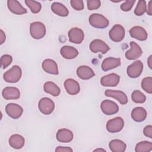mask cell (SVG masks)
<instances>
[{
	"instance_id": "obj_28",
	"label": "cell",
	"mask_w": 152,
	"mask_h": 152,
	"mask_svg": "<svg viewBox=\"0 0 152 152\" xmlns=\"http://www.w3.org/2000/svg\"><path fill=\"white\" fill-rule=\"evenodd\" d=\"M109 147L112 152H124L126 148V144L118 139L111 140L109 144Z\"/></svg>"
},
{
	"instance_id": "obj_31",
	"label": "cell",
	"mask_w": 152,
	"mask_h": 152,
	"mask_svg": "<svg viewBox=\"0 0 152 152\" xmlns=\"http://www.w3.org/2000/svg\"><path fill=\"white\" fill-rule=\"evenodd\" d=\"M131 99L132 102L136 103H143L146 100L145 96L140 90H134L131 94Z\"/></svg>"
},
{
	"instance_id": "obj_29",
	"label": "cell",
	"mask_w": 152,
	"mask_h": 152,
	"mask_svg": "<svg viewBox=\"0 0 152 152\" xmlns=\"http://www.w3.org/2000/svg\"><path fill=\"white\" fill-rule=\"evenodd\" d=\"M152 150V142L142 141L138 142L135 147L136 152H149Z\"/></svg>"
},
{
	"instance_id": "obj_14",
	"label": "cell",
	"mask_w": 152,
	"mask_h": 152,
	"mask_svg": "<svg viewBox=\"0 0 152 152\" xmlns=\"http://www.w3.org/2000/svg\"><path fill=\"white\" fill-rule=\"evenodd\" d=\"M64 86L66 91L70 95H76L80 91V86L79 83L72 78H68L65 80Z\"/></svg>"
},
{
	"instance_id": "obj_3",
	"label": "cell",
	"mask_w": 152,
	"mask_h": 152,
	"mask_svg": "<svg viewBox=\"0 0 152 152\" xmlns=\"http://www.w3.org/2000/svg\"><path fill=\"white\" fill-rule=\"evenodd\" d=\"M88 21L91 26L97 28H106L109 24V20L104 16L97 13L91 14L89 17Z\"/></svg>"
},
{
	"instance_id": "obj_4",
	"label": "cell",
	"mask_w": 152,
	"mask_h": 152,
	"mask_svg": "<svg viewBox=\"0 0 152 152\" xmlns=\"http://www.w3.org/2000/svg\"><path fill=\"white\" fill-rule=\"evenodd\" d=\"M124 126V119L119 116L109 120L106 125L107 131L110 133H116L121 131Z\"/></svg>"
},
{
	"instance_id": "obj_2",
	"label": "cell",
	"mask_w": 152,
	"mask_h": 152,
	"mask_svg": "<svg viewBox=\"0 0 152 152\" xmlns=\"http://www.w3.org/2000/svg\"><path fill=\"white\" fill-rule=\"evenodd\" d=\"M46 33L45 24L40 21H34L30 24V34L34 39H41Z\"/></svg>"
},
{
	"instance_id": "obj_17",
	"label": "cell",
	"mask_w": 152,
	"mask_h": 152,
	"mask_svg": "<svg viewBox=\"0 0 152 152\" xmlns=\"http://www.w3.org/2000/svg\"><path fill=\"white\" fill-rule=\"evenodd\" d=\"M130 36L140 41L145 40L147 39L148 34L146 30L141 26H136L132 27L129 31Z\"/></svg>"
},
{
	"instance_id": "obj_9",
	"label": "cell",
	"mask_w": 152,
	"mask_h": 152,
	"mask_svg": "<svg viewBox=\"0 0 152 152\" xmlns=\"http://www.w3.org/2000/svg\"><path fill=\"white\" fill-rule=\"evenodd\" d=\"M90 50L93 53L100 52L102 54H105L110 50V47L102 40L94 39L91 42L89 45Z\"/></svg>"
},
{
	"instance_id": "obj_42",
	"label": "cell",
	"mask_w": 152,
	"mask_h": 152,
	"mask_svg": "<svg viewBox=\"0 0 152 152\" xmlns=\"http://www.w3.org/2000/svg\"><path fill=\"white\" fill-rule=\"evenodd\" d=\"M151 58H152V55H150L148 57V59H147V64H148V66H149V68L150 69L152 68V66H152V64H151V63H152V59H151Z\"/></svg>"
},
{
	"instance_id": "obj_13",
	"label": "cell",
	"mask_w": 152,
	"mask_h": 152,
	"mask_svg": "<svg viewBox=\"0 0 152 152\" xmlns=\"http://www.w3.org/2000/svg\"><path fill=\"white\" fill-rule=\"evenodd\" d=\"M120 76L115 73H111L103 76L100 84L104 87H116L119 83Z\"/></svg>"
},
{
	"instance_id": "obj_24",
	"label": "cell",
	"mask_w": 152,
	"mask_h": 152,
	"mask_svg": "<svg viewBox=\"0 0 152 152\" xmlns=\"http://www.w3.org/2000/svg\"><path fill=\"white\" fill-rule=\"evenodd\" d=\"M10 145L14 149H21L23 147L25 143L24 138L20 134L12 135L8 140Z\"/></svg>"
},
{
	"instance_id": "obj_21",
	"label": "cell",
	"mask_w": 152,
	"mask_h": 152,
	"mask_svg": "<svg viewBox=\"0 0 152 152\" xmlns=\"http://www.w3.org/2000/svg\"><path fill=\"white\" fill-rule=\"evenodd\" d=\"M74 137L72 132L66 128H62L59 129L56 134V140L61 142H69Z\"/></svg>"
},
{
	"instance_id": "obj_35",
	"label": "cell",
	"mask_w": 152,
	"mask_h": 152,
	"mask_svg": "<svg viewBox=\"0 0 152 152\" xmlns=\"http://www.w3.org/2000/svg\"><path fill=\"white\" fill-rule=\"evenodd\" d=\"M87 5L89 10H94L100 7L101 2L99 0H88L87 1Z\"/></svg>"
},
{
	"instance_id": "obj_27",
	"label": "cell",
	"mask_w": 152,
	"mask_h": 152,
	"mask_svg": "<svg viewBox=\"0 0 152 152\" xmlns=\"http://www.w3.org/2000/svg\"><path fill=\"white\" fill-rule=\"evenodd\" d=\"M43 90L46 93L50 94L54 97L58 96L60 94V88L53 82L47 81L43 85Z\"/></svg>"
},
{
	"instance_id": "obj_41",
	"label": "cell",
	"mask_w": 152,
	"mask_h": 152,
	"mask_svg": "<svg viewBox=\"0 0 152 152\" xmlns=\"http://www.w3.org/2000/svg\"><path fill=\"white\" fill-rule=\"evenodd\" d=\"M147 13L149 15H152V1H150L148 4V7L147 10Z\"/></svg>"
},
{
	"instance_id": "obj_37",
	"label": "cell",
	"mask_w": 152,
	"mask_h": 152,
	"mask_svg": "<svg viewBox=\"0 0 152 152\" xmlns=\"http://www.w3.org/2000/svg\"><path fill=\"white\" fill-rule=\"evenodd\" d=\"M70 4L75 10L81 11L84 9V3L82 0H71Z\"/></svg>"
},
{
	"instance_id": "obj_10",
	"label": "cell",
	"mask_w": 152,
	"mask_h": 152,
	"mask_svg": "<svg viewBox=\"0 0 152 152\" xmlns=\"http://www.w3.org/2000/svg\"><path fill=\"white\" fill-rule=\"evenodd\" d=\"M5 111L10 118L14 119H17L21 116L23 112V109L19 104L10 103L6 105Z\"/></svg>"
},
{
	"instance_id": "obj_7",
	"label": "cell",
	"mask_w": 152,
	"mask_h": 152,
	"mask_svg": "<svg viewBox=\"0 0 152 152\" xmlns=\"http://www.w3.org/2000/svg\"><path fill=\"white\" fill-rule=\"evenodd\" d=\"M143 70V64L140 61H134L126 68V73L129 77L136 78L140 76Z\"/></svg>"
},
{
	"instance_id": "obj_15",
	"label": "cell",
	"mask_w": 152,
	"mask_h": 152,
	"mask_svg": "<svg viewBox=\"0 0 152 152\" xmlns=\"http://www.w3.org/2000/svg\"><path fill=\"white\" fill-rule=\"evenodd\" d=\"M104 94L107 97H110L116 99L121 104H126L128 103V97L126 94L122 91L106 90Z\"/></svg>"
},
{
	"instance_id": "obj_20",
	"label": "cell",
	"mask_w": 152,
	"mask_h": 152,
	"mask_svg": "<svg viewBox=\"0 0 152 152\" xmlns=\"http://www.w3.org/2000/svg\"><path fill=\"white\" fill-rule=\"evenodd\" d=\"M77 75L80 78L86 80L93 78L95 75V73L90 66L82 65L77 69Z\"/></svg>"
},
{
	"instance_id": "obj_11",
	"label": "cell",
	"mask_w": 152,
	"mask_h": 152,
	"mask_svg": "<svg viewBox=\"0 0 152 152\" xmlns=\"http://www.w3.org/2000/svg\"><path fill=\"white\" fill-rule=\"evenodd\" d=\"M130 49L127 50L125 56L128 60H135L140 58L142 54V50L140 46L135 42H131L129 43Z\"/></svg>"
},
{
	"instance_id": "obj_19",
	"label": "cell",
	"mask_w": 152,
	"mask_h": 152,
	"mask_svg": "<svg viewBox=\"0 0 152 152\" xmlns=\"http://www.w3.org/2000/svg\"><path fill=\"white\" fill-rule=\"evenodd\" d=\"M42 67L43 69L48 74L53 75H58L59 74L58 65L53 59H45L42 64Z\"/></svg>"
},
{
	"instance_id": "obj_8",
	"label": "cell",
	"mask_w": 152,
	"mask_h": 152,
	"mask_svg": "<svg viewBox=\"0 0 152 152\" xmlns=\"http://www.w3.org/2000/svg\"><path fill=\"white\" fill-rule=\"evenodd\" d=\"M100 109L102 112L106 115H112L116 114L119 111L118 105L113 101L104 100L100 104Z\"/></svg>"
},
{
	"instance_id": "obj_36",
	"label": "cell",
	"mask_w": 152,
	"mask_h": 152,
	"mask_svg": "<svg viewBox=\"0 0 152 152\" xmlns=\"http://www.w3.org/2000/svg\"><path fill=\"white\" fill-rule=\"evenodd\" d=\"M135 2V0H126L121 5V9L123 11H129L132 9Z\"/></svg>"
},
{
	"instance_id": "obj_32",
	"label": "cell",
	"mask_w": 152,
	"mask_h": 152,
	"mask_svg": "<svg viewBox=\"0 0 152 152\" xmlns=\"http://www.w3.org/2000/svg\"><path fill=\"white\" fill-rule=\"evenodd\" d=\"M141 88L148 94L152 93V77H147L142 80Z\"/></svg>"
},
{
	"instance_id": "obj_34",
	"label": "cell",
	"mask_w": 152,
	"mask_h": 152,
	"mask_svg": "<svg viewBox=\"0 0 152 152\" xmlns=\"http://www.w3.org/2000/svg\"><path fill=\"white\" fill-rule=\"evenodd\" d=\"M12 61V57L8 55L5 54L1 57V68L5 69L8 66H9Z\"/></svg>"
},
{
	"instance_id": "obj_40",
	"label": "cell",
	"mask_w": 152,
	"mask_h": 152,
	"mask_svg": "<svg viewBox=\"0 0 152 152\" xmlns=\"http://www.w3.org/2000/svg\"><path fill=\"white\" fill-rule=\"evenodd\" d=\"M0 36H1V39H0V44L2 45L4 43V42L5 41V39H6V36H5V33L4 32V31L1 29L0 30Z\"/></svg>"
},
{
	"instance_id": "obj_18",
	"label": "cell",
	"mask_w": 152,
	"mask_h": 152,
	"mask_svg": "<svg viewBox=\"0 0 152 152\" xmlns=\"http://www.w3.org/2000/svg\"><path fill=\"white\" fill-rule=\"evenodd\" d=\"M2 95L5 100H15L20 98V91L17 87H6L3 89Z\"/></svg>"
},
{
	"instance_id": "obj_22",
	"label": "cell",
	"mask_w": 152,
	"mask_h": 152,
	"mask_svg": "<svg viewBox=\"0 0 152 152\" xmlns=\"http://www.w3.org/2000/svg\"><path fill=\"white\" fill-rule=\"evenodd\" d=\"M7 7L9 10L14 14L22 15L27 13V10L16 0L7 1Z\"/></svg>"
},
{
	"instance_id": "obj_6",
	"label": "cell",
	"mask_w": 152,
	"mask_h": 152,
	"mask_svg": "<svg viewBox=\"0 0 152 152\" xmlns=\"http://www.w3.org/2000/svg\"><path fill=\"white\" fill-rule=\"evenodd\" d=\"M125 35V28L120 24L114 25L109 32L110 39L114 42H121L124 39Z\"/></svg>"
},
{
	"instance_id": "obj_23",
	"label": "cell",
	"mask_w": 152,
	"mask_h": 152,
	"mask_svg": "<svg viewBox=\"0 0 152 152\" xmlns=\"http://www.w3.org/2000/svg\"><path fill=\"white\" fill-rule=\"evenodd\" d=\"M60 53L61 56L66 59H72L78 56V51L76 48L72 46L66 45L61 48Z\"/></svg>"
},
{
	"instance_id": "obj_1",
	"label": "cell",
	"mask_w": 152,
	"mask_h": 152,
	"mask_svg": "<svg viewBox=\"0 0 152 152\" xmlns=\"http://www.w3.org/2000/svg\"><path fill=\"white\" fill-rule=\"evenodd\" d=\"M22 75L21 68L18 65H14L3 75L4 80L10 83H17Z\"/></svg>"
},
{
	"instance_id": "obj_30",
	"label": "cell",
	"mask_w": 152,
	"mask_h": 152,
	"mask_svg": "<svg viewBox=\"0 0 152 152\" xmlns=\"http://www.w3.org/2000/svg\"><path fill=\"white\" fill-rule=\"evenodd\" d=\"M25 3L26 5L30 9L31 12L33 14H37L39 12L42 8V5L40 2L36 1L26 0Z\"/></svg>"
},
{
	"instance_id": "obj_38",
	"label": "cell",
	"mask_w": 152,
	"mask_h": 152,
	"mask_svg": "<svg viewBox=\"0 0 152 152\" xmlns=\"http://www.w3.org/2000/svg\"><path fill=\"white\" fill-rule=\"evenodd\" d=\"M144 135L150 138H152V126L151 125H147L143 129Z\"/></svg>"
},
{
	"instance_id": "obj_5",
	"label": "cell",
	"mask_w": 152,
	"mask_h": 152,
	"mask_svg": "<svg viewBox=\"0 0 152 152\" xmlns=\"http://www.w3.org/2000/svg\"><path fill=\"white\" fill-rule=\"evenodd\" d=\"M38 107L40 112L43 115H50L55 109V103L52 100L48 97L42 98L38 103Z\"/></svg>"
},
{
	"instance_id": "obj_39",
	"label": "cell",
	"mask_w": 152,
	"mask_h": 152,
	"mask_svg": "<svg viewBox=\"0 0 152 152\" xmlns=\"http://www.w3.org/2000/svg\"><path fill=\"white\" fill-rule=\"evenodd\" d=\"M56 152H72L73 151L72 149L69 147H62L58 146L55 149Z\"/></svg>"
},
{
	"instance_id": "obj_12",
	"label": "cell",
	"mask_w": 152,
	"mask_h": 152,
	"mask_svg": "<svg viewBox=\"0 0 152 152\" xmlns=\"http://www.w3.org/2000/svg\"><path fill=\"white\" fill-rule=\"evenodd\" d=\"M68 37L70 42L75 44H80L84 39V33L81 28L73 27L68 31Z\"/></svg>"
},
{
	"instance_id": "obj_43",
	"label": "cell",
	"mask_w": 152,
	"mask_h": 152,
	"mask_svg": "<svg viewBox=\"0 0 152 152\" xmlns=\"http://www.w3.org/2000/svg\"><path fill=\"white\" fill-rule=\"evenodd\" d=\"M93 151H103V152H105L106 151L104 149H103V148H97V149L94 150Z\"/></svg>"
},
{
	"instance_id": "obj_33",
	"label": "cell",
	"mask_w": 152,
	"mask_h": 152,
	"mask_svg": "<svg viewBox=\"0 0 152 152\" xmlns=\"http://www.w3.org/2000/svg\"><path fill=\"white\" fill-rule=\"evenodd\" d=\"M147 11L146 1L144 0H140L138 2L137 7L134 10V14L136 15L141 16L143 15Z\"/></svg>"
},
{
	"instance_id": "obj_26",
	"label": "cell",
	"mask_w": 152,
	"mask_h": 152,
	"mask_svg": "<svg viewBox=\"0 0 152 152\" xmlns=\"http://www.w3.org/2000/svg\"><path fill=\"white\" fill-rule=\"evenodd\" d=\"M50 8L53 13L61 17H66L69 14V11L67 8L60 2H55L52 3Z\"/></svg>"
},
{
	"instance_id": "obj_25",
	"label": "cell",
	"mask_w": 152,
	"mask_h": 152,
	"mask_svg": "<svg viewBox=\"0 0 152 152\" xmlns=\"http://www.w3.org/2000/svg\"><path fill=\"white\" fill-rule=\"evenodd\" d=\"M147 112L142 107H136L131 112L132 119L137 122L144 121L147 118Z\"/></svg>"
},
{
	"instance_id": "obj_16",
	"label": "cell",
	"mask_w": 152,
	"mask_h": 152,
	"mask_svg": "<svg viewBox=\"0 0 152 152\" xmlns=\"http://www.w3.org/2000/svg\"><path fill=\"white\" fill-rule=\"evenodd\" d=\"M121 59L119 58L109 57L105 58L101 65L103 71H107L113 68H117L121 65Z\"/></svg>"
}]
</instances>
